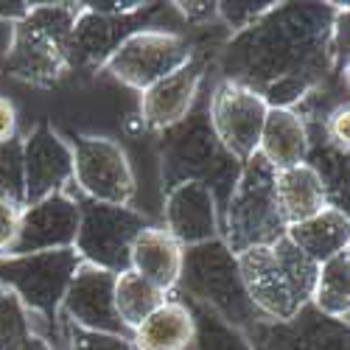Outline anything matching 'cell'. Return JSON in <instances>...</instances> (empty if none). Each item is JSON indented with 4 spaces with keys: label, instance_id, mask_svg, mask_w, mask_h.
I'll list each match as a JSON object with an SVG mask.
<instances>
[{
    "label": "cell",
    "instance_id": "cell-1",
    "mask_svg": "<svg viewBox=\"0 0 350 350\" xmlns=\"http://www.w3.org/2000/svg\"><path fill=\"white\" fill-rule=\"evenodd\" d=\"M347 3H275L221 48V76L250 87L269 109H295L314 98L328 76L347 84V62L334 42Z\"/></svg>",
    "mask_w": 350,
    "mask_h": 350
},
{
    "label": "cell",
    "instance_id": "cell-2",
    "mask_svg": "<svg viewBox=\"0 0 350 350\" xmlns=\"http://www.w3.org/2000/svg\"><path fill=\"white\" fill-rule=\"evenodd\" d=\"M81 3H25L9 20L3 70L31 87H56L68 73V42Z\"/></svg>",
    "mask_w": 350,
    "mask_h": 350
},
{
    "label": "cell",
    "instance_id": "cell-3",
    "mask_svg": "<svg viewBox=\"0 0 350 350\" xmlns=\"http://www.w3.org/2000/svg\"><path fill=\"white\" fill-rule=\"evenodd\" d=\"M241 165L230 152H224V146L213 135L208 124V109H191V115L160 132V180L163 191H171L174 185L183 183H199L205 185L216 205L219 216L224 213V205L230 199V191L236 185Z\"/></svg>",
    "mask_w": 350,
    "mask_h": 350
},
{
    "label": "cell",
    "instance_id": "cell-4",
    "mask_svg": "<svg viewBox=\"0 0 350 350\" xmlns=\"http://www.w3.org/2000/svg\"><path fill=\"white\" fill-rule=\"evenodd\" d=\"M241 283L255 311L267 319H291L311 303L317 264L286 236L272 247H252L236 255Z\"/></svg>",
    "mask_w": 350,
    "mask_h": 350
},
{
    "label": "cell",
    "instance_id": "cell-5",
    "mask_svg": "<svg viewBox=\"0 0 350 350\" xmlns=\"http://www.w3.org/2000/svg\"><path fill=\"white\" fill-rule=\"evenodd\" d=\"M174 291H180L183 297L193 300L196 306L213 311L221 323L239 331H244L260 317L247 297L239 260L221 239L183 250L180 280Z\"/></svg>",
    "mask_w": 350,
    "mask_h": 350
},
{
    "label": "cell",
    "instance_id": "cell-6",
    "mask_svg": "<svg viewBox=\"0 0 350 350\" xmlns=\"http://www.w3.org/2000/svg\"><path fill=\"white\" fill-rule=\"evenodd\" d=\"M286 236V224L275 199V171L255 154L241 165L221 213V241L232 255L252 247H272Z\"/></svg>",
    "mask_w": 350,
    "mask_h": 350
},
{
    "label": "cell",
    "instance_id": "cell-7",
    "mask_svg": "<svg viewBox=\"0 0 350 350\" xmlns=\"http://www.w3.org/2000/svg\"><path fill=\"white\" fill-rule=\"evenodd\" d=\"M81 267L76 250H53L34 255H3L0 258V286L31 314V325L56 323L65 291Z\"/></svg>",
    "mask_w": 350,
    "mask_h": 350
},
{
    "label": "cell",
    "instance_id": "cell-8",
    "mask_svg": "<svg viewBox=\"0 0 350 350\" xmlns=\"http://www.w3.org/2000/svg\"><path fill=\"white\" fill-rule=\"evenodd\" d=\"M188 62H193V45L188 37H183L180 31L146 25L112 51L101 70L129 90L143 93Z\"/></svg>",
    "mask_w": 350,
    "mask_h": 350
},
{
    "label": "cell",
    "instance_id": "cell-9",
    "mask_svg": "<svg viewBox=\"0 0 350 350\" xmlns=\"http://www.w3.org/2000/svg\"><path fill=\"white\" fill-rule=\"evenodd\" d=\"M79 202V232L73 250L84 264H93L112 275L129 269V250L137 232L152 221L129 205H101L84 196Z\"/></svg>",
    "mask_w": 350,
    "mask_h": 350
},
{
    "label": "cell",
    "instance_id": "cell-10",
    "mask_svg": "<svg viewBox=\"0 0 350 350\" xmlns=\"http://www.w3.org/2000/svg\"><path fill=\"white\" fill-rule=\"evenodd\" d=\"M70 152L79 196L101 205H132L137 183L132 163L118 143L98 135H79L70 143Z\"/></svg>",
    "mask_w": 350,
    "mask_h": 350
},
{
    "label": "cell",
    "instance_id": "cell-11",
    "mask_svg": "<svg viewBox=\"0 0 350 350\" xmlns=\"http://www.w3.org/2000/svg\"><path fill=\"white\" fill-rule=\"evenodd\" d=\"M208 124L224 152H230L239 163H247L258 154V140L264 129L269 104L252 93L250 87L230 79H219L208 98Z\"/></svg>",
    "mask_w": 350,
    "mask_h": 350
},
{
    "label": "cell",
    "instance_id": "cell-12",
    "mask_svg": "<svg viewBox=\"0 0 350 350\" xmlns=\"http://www.w3.org/2000/svg\"><path fill=\"white\" fill-rule=\"evenodd\" d=\"M163 3H149L140 12L112 14L93 9L90 3H81L79 17L73 23L70 42H68V68L70 70H101L104 62L112 56L129 34L146 28V17L160 12Z\"/></svg>",
    "mask_w": 350,
    "mask_h": 350
},
{
    "label": "cell",
    "instance_id": "cell-13",
    "mask_svg": "<svg viewBox=\"0 0 350 350\" xmlns=\"http://www.w3.org/2000/svg\"><path fill=\"white\" fill-rule=\"evenodd\" d=\"M241 334L250 350H350L347 323L319 314L311 303L280 323L258 317Z\"/></svg>",
    "mask_w": 350,
    "mask_h": 350
},
{
    "label": "cell",
    "instance_id": "cell-14",
    "mask_svg": "<svg viewBox=\"0 0 350 350\" xmlns=\"http://www.w3.org/2000/svg\"><path fill=\"white\" fill-rule=\"evenodd\" d=\"M115 278L118 275L81 260V267L76 269V275L65 291L59 319H65V323H70L76 328H84V331L132 339L126 325L118 319V311H115Z\"/></svg>",
    "mask_w": 350,
    "mask_h": 350
},
{
    "label": "cell",
    "instance_id": "cell-15",
    "mask_svg": "<svg viewBox=\"0 0 350 350\" xmlns=\"http://www.w3.org/2000/svg\"><path fill=\"white\" fill-rule=\"evenodd\" d=\"M23 168H25V202L23 208L65 193L73 185V152L70 143L48 121H40L23 137Z\"/></svg>",
    "mask_w": 350,
    "mask_h": 350
},
{
    "label": "cell",
    "instance_id": "cell-16",
    "mask_svg": "<svg viewBox=\"0 0 350 350\" xmlns=\"http://www.w3.org/2000/svg\"><path fill=\"white\" fill-rule=\"evenodd\" d=\"M79 232V202L73 193H53L37 205L20 211L14 244L6 255H34L53 250H73Z\"/></svg>",
    "mask_w": 350,
    "mask_h": 350
},
{
    "label": "cell",
    "instance_id": "cell-17",
    "mask_svg": "<svg viewBox=\"0 0 350 350\" xmlns=\"http://www.w3.org/2000/svg\"><path fill=\"white\" fill-rule=\"evenodd\" d=\"M163 230L183 250L221 239V216L213 193L199 183H183L165 191Z\"/></svg>",
    "mask_w": 350,
    "mask_h": 350
},
{
    "label": "cell",
    "instance_id": "cell-18",
    "mask_svg": "<svg viewBox=\"0 0 350 350\" xmlns=\"http://www.w3.org/2000/svg\"><path fill=\"white\" fill-rule=\"evenodd\" d=\"M202 79H205V65L196 62V56H193V62H188L177 73L165 76L163 81L152 84L149 90H143L140 93L143 126L160 135L171 126L183 124L199 101Z\"/></svg>",
    "mask_w": 350,
    "mask_h": 350
},
{
    "label": "cell",
    "instance_id": "cell-19",
    "mask_svg": "<svg viewBox=\"0 0 350 350\" xmlns=\"http://www.w3.org/2000/svg\"><path fill=\"white\" fill-rule=\"evenodd\" d=\"M183 267V247L174 241L163 224H149L137 232L129 250V269L163 288L165 295H174Z\"/></svg>",
    "mask_w": 350,
    "mask_h": 350
},
{
    "label": "cell",
    "instance_id": "cell-20",
    "mask_svg": "<svg viewBox=\"0 0 350 350\" xmlns=\"http://www.w3.org/2000/svg\"><path fill=\"white\" fill-rule=\"evenodd\" d=\"M308 121L300 109H269L258 140V154L272 171H286L303 165L308 157Z\"/></svg>",
    "mask_w": 350,
    "mask_h": 350
},
{
    "label": "cell",
    "instance_id": "cell-21",
    "mask_svg": "<svg viewBox=\"0 0 350 350\" xmlns=\"http://www.w3.org/2000/svg\"><path fill=\"white\" fill-rule=\"evenodd\" d=\"M286 239L319 267L350 250V216L336 208H323L317 216L286 227Z\"/></svg>",
    "mask_w": 350,
    "mask_h": 350
},
{
    "label": "cell",
    "instance_id": "cell-22",
    "mask_svg": "<svg viewBox=\"0 0 350 350\" xmlns=\"http://www.w3.org/2000/svg\"><path fill=\"white\" fill-rule=\"evenodd\" d=\"M196 325L191 308L180 297H168L132 331L135 350H188L193 347Z\"/></svg>",
    "mask_w": 350,
    "mask_h": 350
},
{
    "label": "cell",
    "instance_id": "cell-23",
    "mask_svg": "<svg viewBox=\"0 0 350 350\" xmlns=\"http://www.w3.org/2000/svg\"><path fill=\"white\" fill-rule=\"evenodd\" d=\"M275 199L286 227L300 224L317 216L323 208H328L323 183H319L314 168L306 163L286 171H275Z\"/></svg>",
    "mask_w": 350,
    "mask_h": 350
},
{
    "label": "cell",
    "instance_id": "cell-24",
    "mask_svg": "<svg viewBox=\"0 0 350 350\" xmlns=\"http://www.w3.org/2000/svg\"><path fill=\"white\" fill-rule=\"evenodd\" d=\"M311 306L336 323H347L350 317V250L334 255L325 264H319Z\"/></svg>",
    "mask_w": 350,
    "mask_h": 350
},
{
    "label": "cell",
    "instance_id": "cell-25",
    "mask_svg": "<svg viewBox=\"0 0 350 350\" xmlns=\"http://www.w3.org/2000/svg\"><path fill=\"white\" fill-rule=\"evenodd\" d=\"M168 297L171 295H165L163 288H157L154 283H149L132 269H126L115 278V311H118V319L126 325L129 334L152 311H157Z\"/></svg>",
    "mask_w": 350,
    "mask_h": 350
},
{
    "label": "cell",
    "instance_id": "cell-26",
    "mask_svg": "<svg viewBox=\"0 0 350 350\" xmlns=\"http://www.w3.org/2000/svg\"><path fill=\"white\" fill-rule=\"evenodd\" d=\"M306 165L314 168V174L323 183V191H325V199H328V208H336V211H345L347 213V154L336 152L334 146L323 140H314L308 135V157H306Z\"/></svg>",
    "mask_w": 350,
    "mask_h": 350
},
{
    "label": "cell",
    "instance_id": "cell-27",
    "mask_svg": "<svg viewBox=\"0 0 350 350\" xmlns=\"http://www.w3.org/2000/svg\"><path fill=\"white\" fill-rule=\"evenodd\" d=\"M180 300L191 308V317H193V325H196L193 347L196 350H250V345L239 328H230L213 311L196 306L188 297H180Z\"/></svg>",
    "mask_w": 350,
    "mask_h": 350
},
{
    "label": "cell",
    "instance_id": "cell-28",
    "mask_svg": "<svg viewBox=\"0 0 350 350\" xmlns=\"http://www.w3.org/2000/svg\"><path fill=\"white\" fill-rule=\"evenodd\" d=\"M0 199L23 208L25 202V168H23V137L0 143Z\"/></svg>",
    "mask_w": 350,
    "mask_h": 350
},
{
    "label": "cell",
    "instance_id": "cell-29",
    "mask_svg": "<svg viewBox=\"0 0 350 350\" xmlns=\"http://www.w3.org/2000/svg\"><path fill=\"white\" fill-rule=\"evenodd\" d=\"M31 331V314L6 286H0V350H17Z\"/></svg>",
    "mask_w": 350,
    "mask_h": 350
},
{
    "label": "cell",
    "instance_id": "cell-30",
    "mask_svg": "<svg viewBox=\"0 0 350 350\" xmlns=\"http://www.w3.org/2000/svg\"><path fill=\"white\" fill-rule=\"evenodd\" d=\"M272 6L275 0H221V3H216V20L227 25L230 34H239L264 17Z\"/></svg>",
    "mask_w": 350,
    "mask_h": 350
},
{
    "label": "cell",
    "instance_id": "cell-31",
    "mask_svg": "<svg viewBox=\"0 0 350 350\" xmlns=\"http://www.w3.org/2000/svg\"><path fill=\"white\" fill-rule=\"evenodd\" d=\"M62 336L68 342V350H135L132 339H126V336L84 331V328L65 323V319H62Z\"/></svg>",
    "mask_w": 350,
    "mask_h": 350
},
{
    "label": "cell",
    "instance_id": "cell-32",
    "mask_svg": "<svg viewBox=\"0 0 350 350\" xmlns=\"http://www.w3.org/2000/svg\"><path fill=\"white\" fill-rule=\"evenodd\" d=\"M347 124H350V107H347V98H345V101H339L325 115V121H323L325 143L334 146V149L342 152V154H347V149H350V129H347Z\"/></svg>",
    "mask_w": 350,
    "mask_h": 350
},
{
    "label": "cell",
    "instance_id": "cell-33",
    "mask_svg": "<svg viewBox=\"0 0 350 350\" xmlns=\"http://www.w3.org/2000/svg\"><path fill=\"white\" fill-rule=\"evenodd\" d=\"M20 211L12 202H3L0 199V258L9 252V247L14 244V236H17V224H20Z\"/></svg>",
    "mask_w": 350,
    "mask_h": 350
},
{
    "label": "cell",
    "instance_id": "cell-34",
    "mask_svg": "<svg viewBox=\"0 0 350 350\" xmlns=\"http://www.w3.org/2000/svg\"><path fill=\"white\" fill-rule=\"evenodd\" d=\"M171 9L177 12L185 23H208V20H216V3H171Z\"/></svg>",
    "mask_w": 350,
    "mask_h": 350
},
{
    "label": "cell",
    "instance_id": "cell-35",
    "mask_svg": "<svg viewBox=\"0 0 350 350\" xmlns=\"http://www.w3.org/2000/svg\"><path fill=\"white\" fill-rule=\"evenodd\" d=\"M17 137V109L9 98L0 96V143Z\"/></svg>",
    "mask_w": 350,
    "mask_h": 350
},
{
    "label": "cell",
    "instance_id": "cell-36",
    "mask_svg": "<svg viewBox=\"0 0 350 350\" xmlns=\"http://www.w3.org/2000/svg\"><path fill=\"white\" fill-rule=\"evenodd\" d=\"M17 350H56V347L51 345V339H48V336H42L40 331H31V334L25 336V342H23Z\"/></svg>",
    "mask_w": 350,
    "mask_h": 350
}]
</instances>
